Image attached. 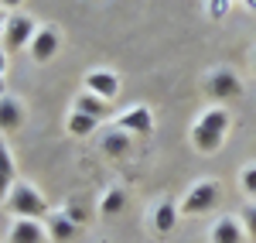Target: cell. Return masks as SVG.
Returning a JSON list of instances; mask_svg holds the SVG:
<instances>
[{
    "label": "cell",
    "mask_w": 256,
    "mask_h": 243,
    "mask_svg": "<svg viewBox=\"0 0 256 243\" xmlns=\"http://www.w3.org/2000/svg\"><path fill=\"white\" fill-rule=\"evenodd\" d=\"M28 48H31V59H34V62H48L55 52H58V35H55L52 28H41L38 35L31 38Z\"/></svg>",
    "instance_id": "obj_8"
},
{
    "label": "cell",
    "mask_w": 256,
    "mask_h": 243,
    "mask_svg": "<svg viewBox=\"0 0 256 243\" xmlns=\"http://www.w3.org/2000/svg\"><path fill=\"white\" fill-rule=\"evenodd\" d=\"M96 123H99L96 117L72 110V117H68V134H76V137H86V134H92V130H96Z\"/></svg>",
    "instance_id": "obj_17"
},
{
    "label": "cell",
    "mask_w": 256,
    "mask_h": 243,
    "mask_svg": "<svg viewBox=\"0 0 256 243\" xmlns=\"http://www.w3.org/2000/svg\"><path fill=\"white\" fill-rule=\"evenodd\" d=\"M102 154L106 158H113V161H120V158H126L130 154V134L126 130H110V134H102Z\"/></svg>",
    "instance_id": "obj_9"
},
{
    "label": "cell",
    "mask_w": 256,
    "mask_h": 243,
    "mask_svg": "<svg viewBox=\"0 0 256 243\" xmlns=\"http://www.w3.org/2000/svg\"><path fill=\"white\" fill-rule=\"evenodd\" d=\"M242 226H246V236L256 240V202L242 209Z\"/></svg>",
    "instance_id": "obj_19"
},
{
    "label": "cell",
    "mask_w": 256,
    "mask_h": 243,
    "mask_svg": "<svg viewBox=\"0 0 256 243\" xmlns=\"http://www.w3.org/2000/svg\"><path fill=\"white\" fill-rule=\"evenodd\" d=\"M123 205H126V195H123V188H110V195L102 199V216H116Z\"/></svg>",
    "instance_id": "obj_18"
},
{
    "label": "cell",
    "mask_w": 256,
    "mask_h": 243,
    "mask_svg": "<svg viewBox=\"0 0 256 243\" xmlns=\"http://www.w3.org/2000/svg\"><path fill=\"white\" fill-rule=\"evenodd\" d=\"M20 123H24V110H20V103L14 96H0V130H20Z\"/></svg>",
    "instance_id": "obj_10"
},
{
    "label": "cell",
    "mask_w": 256,
    "mask_h": 243,
    "mask_svg": "<svg viewBox=\"0 0 256 243\" xmlns=\"http://www.w3.org/2000/svg\"><path fill=\"white\" fill-rule=\"evenodd\" d=\"M205 93H208L212 100H236L239 93H242V82H239V76L232 72V69H218V72L208 76Z\"/></svg>",
    "instance_id": "obj_5"
},
{
    "label": "cell",
    "mask_w": 256,
    "mask_h": 243,
    "mask_svg": "<svg viewBox=\"0 0 256 243\" xmlns=\"http://www.w3.org/2000/svg\"><path fill=\"white\" fill-rule=\"evenodd\" d=\"M226 130H229V113H226V110H208V113L195 123L192 141H195V147L202 151V154H212V151L222 147Z\"/></svg>",
    "instance_id": "obj_1"
},
{
    "label": "cell",
    "mask_w": 256,
    "mask_h": 243,
    "mask_svg": "<svg viewBox=\"0 0 256 243\" xmlns=\"http://www.w3.org/2000/svg\"><path fill=\"white\" fill-rule=\"evenodd\" d=\"M178 223V209L174 202H160L158 212H154V226H158V233H171Z\"/></svg>",
    "instance_id": "obj_16"
},
{
    "label": "cell",
    "mask_w": 256,
    "mask_h": 243,
    "mask_svg": "<svg viewBox=\"0 0 256 243\" xmlns=\"http://www.w3.org/2000/svg\"><path fill=\"white\" fill-rule=\"evenodd\" d=\"M242 4H246V7H250V11H256V0H242Z\"/></svg>",
    "instance_id": "obj_24"
},
{
    "label": "cell",
    "mask_w": 256,
    "mask_h": 243,
    "mask_svg": "<svg viewBox=\"0 0 256 243\" xmlns=\"http://www.w3.org/2000/svg\"><path fill=\"white\" fill-rule=\"evenodd\" d=\"M116 123H120V130H126V134H150L154 117H150V110H147V106H134V110L120 113Z\"/></svg>",
    "instance_id": "obj_7"
},
{
    "label": "cell",
    "mask_w": 256,
    "mask_h": 243,
    "mask_svg": "<svg viewBox=\"0 0 256 243\" xmlns=\"http://www.w3.org/2000/svg\"><path fill=\"white\" fill-rule=\"evenodd\" d=\"M76 110H79V113H89V117H96V120L110 117V106H106V100H99L96 93H82L79 100H76Z\"/></svg>",
    "instance_id": "obj_15"
},
{
    "label": "cell",
    "mask_w": 256,
    "mask_h": 243,
    "mask_svg": "<svg viewBox=\"0 0 256 243\" xmlns=\"http://www.w3.org/2000/svg\"><path fill=\"white\" fill-rule=\"evenodd\" d=\"M65 216H68V219H72V223H86V216H82V209H79V205H68V212H65Z\"/></svg>",
    "instance_id": "obj_21"
},
{
    "label": "cell",
    "mask_w": 256,
    "mask_h": 243,
    "mask_svg": "<svg viewBox=\"0 0 256 243\" xmlns=\"http://www.w3.org/2000/svg\"><path fill=\"white\" fill-rule=\"evenodd\" d=\"M218 205V182H198L188 195H184V202H181V212L184 216H198V212H212Z\"/></svg>",
    "instance_id": "obj_3"
},
{
    "label": "cell",
    "mask_w": 256,
    "mask_h": 243,
    "mask_svg": "<svg viewBox=\"0 0 256 243\" xmlns=\"http://www.w3.org/2000/svg\"><path fill=\"white\" fill-rule=\"evenodd\" d=\"M34 35H38L34 21L28 18V14H14V18H7V24H4V48L7 52H18L24 45H31Z\"/></svg>",
    "instance_id": "obj_4"
},
{
    "label": "cell",
    "mask_w": 256,
    "mask_h": 243,
    "mask_svg": "<svg viewBox=\"0 0 256 243\" xmlns=\"http://www.w3.org/2000/svg\"><path fill=\"white\" fill-rule=\"evenodd\" d=\"M253 65H256V55H253Z\"/></svg>",
    "instance_id": "obj_26"
},
{
    "label": "cell",
    "mask_w": 256,
    "mask_h": 243,
    "mask_svg": "<svg viewBox=\"0 0 256 243\" xmlns=\"http://www.w3.org/2000/svg\"><path fill=\"white\" fill-rule=\"evenodd\" d=\"M212 243H246V229L236 219H218V226L212 229Z\"/></svg>",
    "instance_id": "obj_14"
},
{
    "label": "cell",
    "mask_w": 256,
    "mask_h": 243,
    "mask_svg": "<svg viewBox=\"0 0 256 243\" xmlns=\"http://www.w3.org/2000/svg\"><path fill=\"white\" fill-rule=\"evenodd\" d=\"M4 65H7V52H0V96H4Z\"/></svg>",
    "instance_id": "obj_22"
},
{
    "label": "cell",
    "mask_w": 256,
    "mask_h": 243,
    "mask_svg": "<svg viewBox=\"0 0 256 243\" xmlns=\"http://www.w3.org/2000/svg\"><path fill=\"white\" fill-rule=\"evenodd\" d=\"M242 188H246V192L256 199V164H250V168L242 171Z\"/></svg>",
    "instance_id": "obj_20"
},
{
    "label": "cell",
    "mask_w": 256,
    "mask_h": 243,
    "mask_svg": "<svg viewBox=\"0 0 256 243\" xmlns=\"http://www.w3.org/2000/svg\"><path fill=\"white\" fill-rule=\"evenodd\" d=\"M44 240V229L38 219H18L10 226V243H41Z\"/></svg>",
    "instance_id": "obj_12"
},
{
    "label": "cell",
    "mask_w": 256,
    "mask_h": 243,
    "mask_svg": "<svg viewBox=\"0 0 256 243\" xmlns=\"http://www.w3.org/2000/svg\"><path fill=\"white\" fill-rule=\"evenodd\" d=\"M0 4H4V7H20L24 0H0Z\"/></svg>",
    "instance_id": "obj_23"
},
{
    "label": "cell",
    "mask_w": 256,
    "mask_h": 243,
    "mask_svg": "<svg viewBox=\"0 0 256 243\" xmlns=\"http://www.w3.org/2000/svg\"><path fill=\"white\" fill-rule=\"evenodd\" d=\"M4 24H7V21H4V14H0V35H4Z\"/></svg>",
    "instance_id": "obj_25"
},
{
    "label": "cell",
    "mask_w": 256,
    "mask_h": 243,
    "mask_svg": "<svg viewBox=\"0 0 256 243\" xmlns=\"http://www.w3.org/2000/svg\"><path fill=\"white\" fill-rule=\"evenodd\" d=\"M86 89H89V93H96L99 100L110 103L120 93V79L113 76V72H106V69H92V72L86 76Z\"/></svg>",
    "instance_id": "obj_6"
},
{
    "label": "cell",
    "mask_w": 256,
    "mask_h": 243,
    "mask_svg": "<svg viewBox=\"0 0 256 243\" xmlns=\"http://www.w3.org/2000/svg\"><path fill=\"white\" fill-rule=\"evenodd\" d=\"M14 178H18V168H14V158H10L7 144H4V137H0V202L10 195V188H14Z\"/></svg>",
    "instance_id": "obj_11"
},
{
    "label": "cell",
    "mask_w": 256,
    "mask_h": 243,
    "mask_svg": "<svg viewBox=\"0 0 256 243\" xmlns=\"http://www.w3.org/2000/svg\"><path fill=\"white\" fill-rule=\"evenodd\" d=\"M7 205H10V212L14 216H20V219H48L52 212H48V202L38 195V188L28 182H14V188H10V195H7Z\"/></svg>",
    "instance_id": "obj_2"
},
{
    "label": "cell",
    "mask_w": 256,
    "mask_h": 243,
    "mask_svg": "<svg viewBox=\"0 0 256 243\" xmlns=\"http://www.w3.org/2000/svg\"><path fill=\"white\" fill-rule=\"evenodd\" d=\"M76 229H79V223H72L65 212H52V216H48V233H52L55 243H68L76 236Z\"/></svg>",
    "instance_id": "obj_13"
}]
</instances>
